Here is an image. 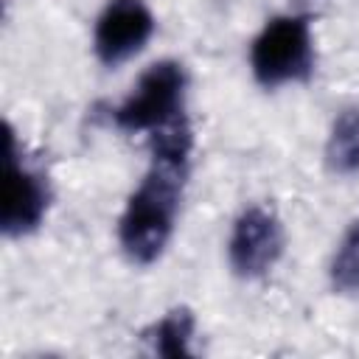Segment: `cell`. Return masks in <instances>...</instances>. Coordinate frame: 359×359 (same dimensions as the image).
Returning <instances> with one entry per match:
<instances>
[{"label": "cell", "instance_id": "obj_6", "mask_svg": "<svg viewBox=\"0 0 359 359\" xmlns=\"http://www.w3.org/2000/svg\"><path fill=\"white\" fill-rule=\"evenodd\" d=\"M157 20L146 0H107L93 25L95 59L115 70L135 59L154 36Z\"/></svg>", "mask_w": 359, "mask_h": 359}, {"label": "cell", "instance_id": "obj_1", "mask_svg": "<svg viewBox=\"0 0 359 359\" xmlns=\"http://www.w3.org/2000/svg\"><path fill=\"white\" fill-rule=\"evenodd\" d=\"M191 157L194 129L188 115L149 135V168L118 216V247L129 264L149 266L171 244L191 177Z\"/></svg>", "mask_w": 359, "mask_h": 359}, {"label": "cell", "instance_id": "obj_9", "mask_svg": "<svg viewBox=\"0 0 359 359\" xmlns=\"http://www.w3.org/2000/svg\"><path fill=\"white\" fill-rule=\"evenodd\" d=\"M328 283L339 294H356L359 292V219L348 222L342 230L331 261H328Z\"/></svg>", "mask_w": 359, "mask_h": 359}, {"label": "cell", "instance_id": "obj_2", "mask_svg": "<svg viewBox=\"0 0 359 359\" xmlns=\"http://www.w3.org/2000/svg\"><path fill=\"white\" fill-rule=\"evenodd\" d=\"M250 73L258 87L303 84L314 73V34L306 14H278L250 42Z\"/></svg>", "mask_w": 359, "mask_h": 359}, {"label": "cell", "instance_id": "obj_7", "mask_svg": "<svg viewBox=\"0 0 359 359\" xmlns=\"http://www.w3.org/2000/svg\"><path fill=\"white\" fill-rule=\"evenodd\" d=\"M325 168L337 177L359 174V107H342L325 135Z\"/></svg>", "mask_w": 359, "mask_h": 359}, {"label": "cell", "instance_id": "obj_8", "mask_svg": "<svg viewBox=\"0 0 359 359\" xmlns=\"http://www.w3.org/2000/svg\"><path fill=\"white\" fill-rule=\"evenodd\" d=\"M194 334H196L194 311L188 306H174L143 331V339L149 342L151 353L180 359V356H194V345H191Z\"/></svg>", "mask_w": 359, "mask_h": 359}, {"label": "cell", "instance_id": "obj_5", "mask_svg": "<svg viewBox=\"0 0 359 359\" xmlns=\"http://www.w3.org/2000/svg\"><path fill=\"white\" fill-rule=\"evenodd\" d=\"M8 129V157H6V185H3V210L0 230L6 238H22L42 227L50 208L48 180L31 168L17 151V135Z\"/></svg>", "mask_w": 359, "mask_h": 359}, {"label": "cell", "instance_id": "obj_4", "mask_svg": "<svg viewBox=\"0 0 359 359\" xmlns=\"http://www.w3.org/2000/svg\"><path fill=\"white\" fill-rule=\"evenodd\" d=\"M283 224L269 205H247L227 233V264L236 278L258 280L275 269L283 255Z\"/></svg>", "mask_w": 359, "mask_h": 359}, {"label": "cell", "instance_id": "obj_3", "mask_svg": "<svg viewBox=\"0 0 359 359\" xmlns=\"http://www.w3.org/2000/svg\"><path fill=\"white\" fill-rule=\"evenodd\" d=\"M188 73L177 59L151 62L121 104L112 107L109 118L115 129L126 135H151L180 118H185Z\"/></svg>", "mask_w": 359, "mask_h": 359}]
</instances>
